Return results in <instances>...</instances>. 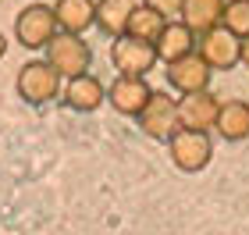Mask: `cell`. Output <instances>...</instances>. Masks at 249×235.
I'll return each instance as SVG.
<instances>
[{
    "mask_svg": "<svg viewBox=\"0 0 249 235\" xmlns=\"http://www.w3.org/2000/svg\"><path fill=\"white\" fill-rule=\"evenodd\" d=\"M242 64L249 68V36H242Z\"/></svg>",
    "mask_w": 249,
    "mask_h": 235,
    "instance_id": "obj_20",
    "label": "cell"
},
{
    "mask_svg": "<svg viewBox=\"0 0 249 235\" xmlns=\"http://www.w3.org/2000/svg\"><path fill=\"white\" fill-rule=\"evenodd\" d=\"M210 75L213 68L207 61H203L199 50L185 54V57H178L167 64V82H171V89H178V93H199V89H210Z\"/></svg>",
    "mask_w": 249,
    "mask_h": 235,
    "instance_id": "obj_9",
    "label": "cell"
},
{
    "mask_svg": "<svg viewBox=\"0 0 249 235\" xmlns=\"http://www.w3.org/2000/svg\"><path fill=\"white\" fill-rule=\"evenodd\" d=\"M157 47L150 39H139V36H114L110 43V64L118 68V75H146L157 68Z\"/></svg>",
    "mask_w": 249,
    "mask_h": 235,
    "instance_id": "obj_5",
    "label": "cell"
},
{
    "mask_svg": "<svg viewBox=\"0 0 249 235\" xmlns=\"http://www.w3.org/2000/svg\"><path fill=\"white\" fill-rule=\"evenodd\" d=\"M47 61L57 68L64 78H75V75H82L93 68V47L78 36V32H57L53 36V43L47 47Z\"/></svg>",
    "mask_w": 249,
    "mask_h": 235,
    "instance_id": "obj_4",
    "label": "cell"
},
{
    "mask_svg": "<svg viewBox=\"0 0 249 235\" xmlns=\"http://www.w3.org/2000/svg\"><path fill=\"white\" fill-rule=\"evenodd\" d=\"M221 25H224V29H231L239 39H242V36H249V0H228Z\"/></svg>",
    "mask_w": 249,
    "mask_h": 235,
    "instance_id": "obj_18",
    "label": "cell"
},
{
    "mask_svg": "<svg viewBox=\"0 0 249 235\" xmlns=\"http://www.w3.org/2000/svg\"><path fill=\"white\" fill-rule=\"evenodd\" d=\"M61 78L64 75L50 61H29L18 72V96L32 107H43V104L61 96Z\"/></svg>",
    "mask_w": 249,
    "mask_h": 235,
    "instance_id": "obj_2",
    "label": "cell"
},
{
    "mask_svg": "<svg viewBox=\"0 0 249 235\" xmlns=\"http://www.w3.org/2000/svg\"><path fill=\"white\" fill-rule=\"evenodd\" d=\"M153 89L146 82V75H118L107 86V104L124 118H139V110L150 104Z\"/></svg>",
    "mask_w": 249,
    "mask_h": 235,
    "instance_id": "obj_8",
    "label": "cell"
},
{
    "mask_svg": "<svg viewBox=\"0 0 249 235\" xmlns=\"http://www.w3.org/2000/svg\"><path fill=\"white\" fill-rule=\"evenodd\" d=\"M135 121H139V128H142L150 139L167 143L178 128H182V118H178V100H171L167 93H153L150 104L139 110V118H135Z\"/></svg>",
    "mask_w": 249,
    "mask_h": 235,
    "instance_id": "obj_6",
    "label": "cell"
},
{
    "mask_svg": "<svg viewBox=\"0 0 249 235\" xmlns=\"http://www.w3.org/2000/svg\"><path fill=\"white\" fill-rule=\"evenodd\" d=\"M135 11V0H96V29L110 39L128 32V18Z\"/></svg>",
    "mask_w": 249,
    "mask_h": 235,
    "instance_id": "obj_14",
    "label": "cell"
},
{
    "mask_svg": "<svg viewBox=\"0 0 249 235\" xmlns=\"http://www.w3.org/2000/svg\"><path fill=\"white\" fill-rule=\"evenodd\" d=\"M142 4L157 7L164 18H182V7H185V0H142Z\"/></svg>",
    "mask_w": 249,
    "mask_h": 235,
    "instance_id": "obj_19",
    "label": "cell"
},
{
    "mask_svg": "<svg viewBox=\"0 0 249 235\" xmlns=\"http://www.w3.org/2000/svg\"><path fill=\"white\" fill-rule=\"evenodd\" d=\"M167 21H171V18H164L157 7H150V4H135L132 18H128V36H139V39L157 43V36L164 32Z\"/></svg>",
    "mask_w": 249,
    "mask_h": 235,
    "instance_id": "obj_17",
    "label": "cell"
},
{
    "mask_svg": "<svg viewBox=\"0 0 249 235\" xmlns=\"http://www.w3.org/2000/svg\"><path fill=\"white\" fill-rule=\"evenodd\" d=\"M196 43H199V32H192L182 18H171L164 25V32L157 36V57H160L164 64H171V61H178V57H185V54H192L196 50Z\"/></svg>",
    "mask_w": 249,
    "mask_h": 235,
    "instance_id": "obj_12",
    "label": "cell"
},
{
    "mask_svg": "<svg viewBox=\"0 0 249 235\" xmlns=\"http://www.w3.org/2000/svg\"><path fill=\"white\" fill-rule=\"evenodd\" d=\"M4 54H7V36L0 32V57H4Z\"/></svg>",
    "mask_w": 249,
    "mask_h": 235,
    "instance_id": "obj_21",
    "label": "cell"
},
{
    "mask_svg": "<svg viewBox=\"0 0 249 235\" xmlns=\"http://www.w3.org/2000/svg\"><path fill=\"white\" fill-rule=\"evenodd\" d=\"M53 11H57V21L64 32H78L82 36L86 29L96 25V0H57Z\"/></svg>",
    "mask_w": 249,
    "mask_h": 235,
    "instance_id": "obj_15",
    "label": "cell"
},
{
    "mask_svg": "<svg viewBox=\"0 0 249 235\" xmlns=\"http://www.w3.org/2000/svg\"><path fill=\"white\" fill-rule=\"evenodd\" d=\"M57 32H61L57 11L39 4V0L29 4V7H21L18 18H15V39H18V47H25V50H47Z\"/></svg>",
    "mask_w": 249,
    "mask_h": 235,
    "instance_id": "obj_1",
    "label": "cell"
},
{
    "mask_svg": "<svg viewBox=\"0 0 249 235\" xmlns=\"http://www.w3.org/2000/svg\"><path fill=\"white\" fill-rule=\"evenodd\" d=\"M167 150H171V164L185 175H196L210 164L213 157V143L210 132H196V128H178L171 139H167Z\"/></svg>",
    "mask_w": 249,
    "mask_h": 235,
    "instance_id": "obj_3",
    "label": "cell"
},
{
    "mask_svg": "<svg viewBox=\"0 0 249 235\" xmlns=\"http://www.w3.org/2000/svg\"><path fill=\"white\" fill-rule=\"evenodd\" d=\"M64 104L71 110H78V114H93V110H100V104H107V86L93 72H82V75L68 78Z\"/></svg>",
    "mask_w": 249,
    "mask_h": 235,
    "instance_id": "obj_11",
    "label": "cell"
},
{
    "mask_svg": "<svg viewBox=\"0 0 249 235\" xmlns=\"http://www.w3.org/2000/svg\"><path fill=\"white\" fill-rule=\"evenodd\" d=\"M213 132H217L224 143H242V139H249V104H246V100H224Z\"/></svg>",
    "mask_w": 249,
    "mask_h": 235,
    "instance_id": "obj_13",
    "label": "cell"
},
{
    "mask_svg": "<svg viewBox=\"0 0 249 235\" xmlns=\"http://www.w3.org/2000/svg\"><path fill=\"white\" fill-rule=\"evenodd\" d=\"M196 50L203 54V61H207L213 72H228L235 64H242V39L224 25L210 29V32H199Z\"/></svg>",
    "mask_w": 249,
    "mask_h": 235,
    "instance_id": "obj_7",
    "label": "cell"
},
{
    "mask_svg": "<svg viewBox=\"0 0 249 235\" xmlns=\"http://www.w3.org/2000/svg\"><path fill=\"white\" fill-rule=\"evenodd\" d=\"M221 114V100L210 93V89H199V93H185L178 100V118H182V128H196V132H210L217 125Z\"/></svg>",
    "mask_w": 249,
    "mask_h": 235,
    "instance_id": "obj_10",
    "label": "cell"
},
{
    "mask_svg": "<svg viewBox=\"0 0 249 235\" xmlns=\"http://www.w3.org/2000/svg\"><path fill=\"white\" fill-rule=\"evenodd\" d=\"M224 7H228V0H185L182 21H185L192 32H210V29L221 25Z\"/></svg>",
    "mask_w": 249,
    "mask_h": 235,
    "instance_id": "obj_16",
    "label": "cell"
}]
</instances>
